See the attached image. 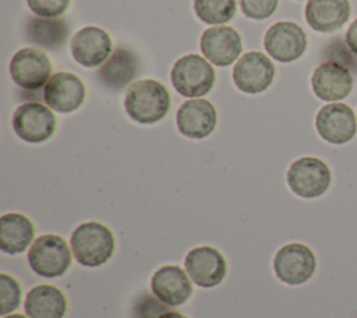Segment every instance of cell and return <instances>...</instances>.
Listing matches in <instances>:
<instances>
[{
	"mask_svg": "<svg viewBox=\"0 0 357 318\" xmlns=\"http://www.w3.org/2000/svg\"><path fill=\"white\" fill-rule=\"evenodd\" d=\"M124 107L137 123L153 124L160 121L170 109V95L163 84L155 80H139L126 92Z\"/></svg>",
	"mask_w": 357,
	"mask_h": 318,
	"instance_id": "1",
	"label": "cell"
},
{
	"mask_svg": "<svg viewBox=\"0 0 357 318\" xmlns=\"http://www.w3.org/2000/svg\"><path fill=\"white\" fill-rule=\"evenodd\" d=\"M70 244L75 259L89 268L103 265L114 251L112 230L99 222H85L79 225L73 232Z\"/></svg>",
	"mask_w": 357,
	"mask_h": 318,
	"instance_id": "2",
	"label": "cell"
},
{
	"mask_svg": "<svg viewBox=\"0 0 357 318\" xmlns=\"http://www.w3.org/2000/svg\"><path fill=\"white\" fill-rule=\"evenodd\" d=\"M174 89L185 98L206 95L215 84L213 67L199 54H185L180 57L170 73Z\"/></svg>",
	"mask_w": 357,
	"mask_h": 318,
	"instance_id": "3",
	"label": "cell"
},
{
	"mask_svg": "<svg viewBox=\"0 0 357 318\" xmlns=\"http://www.w3.org/2000/svg\"><path fill=\"white\" fill-rule=\"evenodd\" d=\"M31 269L43 278H56L71 265V251L67 241L57 234L38 237L28 251Z\"/></svg>",
	"mask_w": 357,
	"mask_h": 318,
	"instance_id": "4",
	"label": "cell"
},
{
	"mask_svg": "<svg viewBox=\"0 0 357 318\" xmlns=\"http://www.w3.org/2000/svg\"><path fill=\"white\" fill-rule=\"evenodd\" d=\"M286 179L296 195L317 198L329 188L332 174L324 160L314 156H303L290 165Z\"/></svg>",
	"mask_w": 357,
	"mask_h": 318,
	"instance_id": "5",
	"label": "cell"
},
{
	"mask_svg": "<svg viewBox=\"0 0 357 318\" xmlns=\"http://www.w3.org/2000/svg\"><path fill=\"white\" fill-rule=\"evenodd\" d=\"M317 259L312 250L301 243L283 245L273 258L276 276L286 285H303L314 275Z\"/></svg>",
	"mask_w": 357,
	"mask_h": 318,
	"instance_id": "6",
	"label": "cell"
},
{
	"mask_svg": "<svg viewBox=\"0 0 357 318\" xmlns=\"http://www.w3.org/2000/svg\"><path fill=\"white\" fill-rule=\"evenodd\" d=\"M52 74V63L45 52L36 47L18 50L10 61V75L22 89L38 91L47 84Z\"/></svg>",
	"mask_w": 357,
	"mask_h": 318,
	"instance_id": "7",
	"label": "cell"
},
{
	"mask_svg": "<svg viewBox=\"0 0 357 318\" xmlns=\"http://www.w3.org/2000/svg\"><path fill=\"white\" fill-rule=\"evenodd\" d=\"M56 117L53 112L39 103L26 102L17 107L13 116V128L15 134L26 142L39 144L49 139L56 130Z\"/></svg>",
	"mask_w": 357,
	"mask_h": 318,
	"instance_id": "8",
	"label": "cell"
},
{
	"mask_svg": "<svg viewBox=\"0 0 357 318\" xmlns=\"http://www.w3.org/2000/svg\"><path fill=\"white\" fill-rule=\"evenodd\" d=\"M264 46L272 59L280 63H290L304 54L307 36L300 25L290 21H279L266 31Z\"/></svg>",
	"mask_w": 357,
	"mask_h": 318,
	"instance_id": "9",
	"label": "cell"
},
{
	"mask_svg": "<svg viewBox=\"0 0 357 318\" xmlns=\"http://www.w3.org/2000/svg\"><path fill=\"white\" fill-rule=\"evenodd\" d=\"M315 128L326 142L342 145L356 135L357 120L349 105L342 102L329 103L318 110Z\"/></svg>",
	"mask_w": 357,
	"mask_h": 318,
	"instance_id": "10",
	"label": "cell"
},
{
	"mask_svg": "<svg viewBox=\"0 0 357 318\" xmlns=\"http://www.w3.org/2000/svg\"><path fill=\"white\" fill-rule=\"evenodd\" d=\"M275 77V66L271 59L261 52L243 54L233 68L236 86L245 93H259L268 89Z\"/></svg>",
	"mask_w": 357,
	"mask_h": 318,
	"instance_id": "11",
	"label": "cell"
},
{
	"mask_svg": "<svg viewBox=\"0 0 357 318\" xmlns=\"http://www.w3.org/2000/svg\"><path fill=\"white\" fill-rule=\"evenodd\" d=\"M85 99V85L73 73H56L43 88L45 103L59 112L71 113L77 110Z\"/></svg>",
	"mask_w": 357,
	"mask_h": 318,
	"instance_id": "12",
	"label": "cell"
},
{
	"mask_svg": "<svg viewBox=\"0 0 357 318\" xmlns=\"http://www.w3.org/2000/svg\"><path fill=\"white\" fill-rule=\"evenodd\" d=\"M199 47L206 60L213 66H230L241 53L243 45L238 32L227 25L212 26L201 35Z\"/></svg>",
	"mask_w": 357,
	"mask_h": 318,
	"instance_id": "13",
	"label": "cell"
},
{
	"mask_svg": "<svg viewBox=\"0 0 357 318\" xmlns=\"http://www.w3.org/2000/svg\"><path fill=\"white\" fill-rule=\"evenodd\" d=\"M185 271L190 279L199 287H213L226 275V259L213 247L202 245L192 248L185 255Z\"/></svg>",
	"mask_w": 357,
	"mask_h": 318,
	"instance_id": "14",
	"label": "cell"
},
{
	"mask_svg": "<svg viewBox=\"0 0 357 318\" xmlns=\"http://www.w3.org/2000/svg\"><path fill=\"white\" fill-rule=\"evenodd\" d=\"M353 75L347 67L324 61L312 73L311 86L314 93L325 102H336L344 99L353 89Z\"/></svg>",
	"mask_w": 357,
	"mask_h": 318,
	"instance_id": "15",
	"label": "cell"
},
{
	"mask_svg": "<svg viewBox=\"0 0 357 318\" xmlns=\"http://www.w3.org/2000/svg\"><path fill=\"white\" fill-rule=\"evenodd\" d=\"M215 106L206 99H188L177 110L176 124L178 131L188 138L202 139L216 127Z\"/></svg>",
	"mask_w": 357,
	"mask_h": 318,
	"instance_id": "16",
	"label": "cell"
},
{
	"mask_svg": "<svg viewBox=\"0 0 357 318\" xmlns=\"http://www.w3.org/2000/svg\"><path fill=\"white\" fill-rule=\"evenodd\" d=\"M71 54L84 67L102 66L112 54V39L99 26H85L73 36Z\"/></svg>",
	"mask_w": 357,
	"mask_h": 318,
	"instance_id": "17",
	"label": "cell"
},
{
	"mask_svg": "<svg viewBox=\"0 0 357 318\" xmlns=\"http://www.w3.org/2000/svg\"><path fill=\"white\" fill-rule=\"evenodd\" d=\"M151 287L153 294L166 305H180L185 303L192 293L188 273L177 265L159 268L152 276Z\"/></svg>",
	"mask_w": 357,
	"mask_h": 318,
	"instance_id": "18",
	"label": "cell"
},
{
	"mask_svg": "<svg viewBox=\"0 0 357 318\" xmlns=\"http://www.w3.org/2000/svg\"><path fill=\"white\" fill-rule=\"evenodd\" d=\"M349 0H308L305 6V20L317 32H336L349 21Z\"/></svg>",
	"mask_w": 357,
	"mask_h": 318,
	"instance_id": "19",
	"label": "cell"
},
{
	"mask_svg": "<svg viewBox=\"0 0 357 318\" xmlns=\"http://www.w3.org/2000/svg\"><path fill=\"white\" fill-rule=\"evenodd\" d=\"M139 67L138 56L132 50L120 46L102 64L98 75L107 88L120 91L139 74Z\"/></svg>",
	"mask_w": 357,
	"mask_h": 318,
	"instance_id": "20",
	"label": "cell"
},
{
	"mask_svg": "<svg viewBox=\"0 0 357 318\" xmlns=\"http://www.w3.org/2000/svg\"><path fill=\"white\" fill-rule=\"evenodd\" d=\"M24 308L29 318H63L67 298L56 286L39 285L28 292Z\"/></svg>",
	"mask_w": 357,
	"mask_h": 318,
	"instance_id": "21",
	"label": "cell"
},
{
	"mask_svg": "<svg viewBox=\"0 0 357 318\" xmlns=\"http://www.w3.org/2000/svg\"><path fill=\"white\" fill-rule=\"evenodd\" d=\"M26 39L43 49L59 52L63 49L68 35L70 26L63 18H29L25 25Z\"/></svg>",
	"mask_w": 357,
	"mask_h": 318,
	"instance_id": "22",
	"label": "cell"
},
{
	"mask_svg": "<svg viewBox=\"0 0 357 318\" xmlns=\"http://www.w3.org/2000/svg\"><path fill=\"white\" fill-rule=\"evenodd\" d=\"M35 236L33 223L21 213H6L0 218V247L7 254H20L28 248Z\"/></svg>",
	"mask_w": 357,
	"mask_h": 318,
	"instance_id": "23",
	"label": "cell"
},
{
	"mask_svg": "<svg viewBox=\"0 0 357 318\" xmlns=\"http://www.w3.org/2000/svg\"><path fill=\"white\" fill-rule=\"evenodd\" d=\"M197 17L211 25L230 21L237 10L236 0H194Z\"/></svg>",
	"mask_w": 357,
	"mask_h": 318,
	"instance_id": "24",
	"label": "cell"
},
{
	"mask_svg": "<svg viewBox=\"0 0 357 318\" xmlns=\"http://www.w3.org/2000/svg\"><path fill=\"white\" fill-rule=\"evenodd\" d=\"M21 301L20 283L10 275H0V314L4 317L14 311Z\"/></svg>",
	"mask_w": 357,
	"mask_h": 318,
	"instance_id": "25",
	"label": "cell"
},
{
	"mask_svg": "<svg viewBox=\"0 0 357 318\" xmlns=\"http://www.w3.org/2000/svg\"><path fill=\"white\" fill-rule=\"evenodd\" d=\"M278 1L279 0H238L243 14L257 21L271 17L278 7Z\"/></svg>",
	"mask_w": 357,
	"mask_h": 318,
	"instance_id": "26",
	"label": "cell"
},
{
	"mask_svg": "<svg viewBox=\"0 0 357 318\" xmlns=\"http://www.w3.org/2000/svg\"><path fill=\"white\" fill-rule=\"evenodd\" d=\"M324 56L326 57V61H335L344 67L347 66L350 68H357V60L351 56V50L346 43H343L342 38L333 39L325 49Z\"/></svg>",
	"mask_w": 357,
	"mask_h": 318,
	"instance_id": "27",
	"label": "cell"
},
{
	"mask_svg": "<svg viewBox=\"0 0 357 318\" xmlns=\"http://www.w3.org/2000/svg\"><path fill=\"white\" fill-rule=\"evenodd\" d=\"M71 0H26L29 8L39 17L56 18L67 11Z\"/></svg>",
	"mask_w": 357,
	"mask_h": 318,
	"instance_id": "28",
	"label": "cell"
},
{
	"mask_svg": "<svg viewBox=\"0 0 357 318\" xmlns=\"http://www.w3.org/2000/svg\"><path fill=\"white\" fill-rule=\"evenodd\" d=\"M169 307L159 303L149 294H142L138 297L134 307V318H159L162 314L167 312Z\"/></svg>",
	"mask_w": 357,
	"mask_h": 318,
	"instance_id": "29",
	"label": "cell"
},
{
	"mask_svg": "<svg viewBox=\"0 0 357 318\" xmlns=\"http://www.w3.org/2000/svg\"><path fill=\"white\" fill-rule=\"evenodd\" d=\"M344 39H346V45L349 46L351 53L357 57V18L347 28Z\"/></svg>",
	"mask_w": 357,
	"mask_h": 318,
	"instance_id": "30",
	"label": "cell"
},
{
	"mask_svg": "<svg viewBox=\"0 0 357 318\" xmlns=\"http://www.w3.org/2000/svg\"><path fill=\"white\" fill-rule=\"evenodd\" d=\"M159 318H187V317H184L183 314L176 312V311H167V312L162 314Z\"/></svg>",
	"mask_w": 357,
	"mask_h": 318,
	"instance_id": "31",
	"label": "cell"
},
{
	"mask_svg": "<svg viewBox=\"0 0 357 318\" xmlns=\"http://www.w3.org/2000/svg\"><path fill=\"white\" fill-rule=\"evenodd\" d=\"M3 318H26V317H24L22 314H11V315H4Z\"/></svg>",
	"mask_w": 357,
	"mask_h": 318,
	"instance_id": "32",
	"label": "cell"
}]
</instances>
